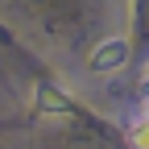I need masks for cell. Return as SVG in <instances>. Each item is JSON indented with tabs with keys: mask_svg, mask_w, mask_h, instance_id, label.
<instances>
[{
	"mask_svg": "<svg viewBox=\"0 0 149 149\" xmlns=\"http://www.w3.org/2000/svg\"><path fill=\"white\" fill-rule=\"evenodd\" d=\"M124 62H128V42H124V37H112V42L95 46V54H91V66H95V70H116Z\"/></svg>",
	"mask_w": 149,
	"mask_h": 149,
	"instance_id": "6da1fadb",
	"label": "cell"
},
{
	"mask_svg": "<svg viewBox=\"0 0 149 149\" xmlns=\"http://www.w3.org/2000/svg\"><path fill=\"white\" fill-rule=\"evenodd\" d=\"M145 100H149V79H145Z\"/></svg>",
	"mask_w": 149,
	"mask_h": 149,
	"instance_id": "3957f363",
	"label": "cell"
},
{
	"mask_svg": "<svg viewBox=\"0 0 149 149\" xmlns=\"http://www.w3.org/2000/svg\"><path fill=\"white\" fill-rule=\"evenodd\" d=\"M133 145H137V149H149V112L133 124Z\"/></svg>",
	"mask_w": 149,
	"mask_h": 149,
	"instance_id": "7a4b0ae2",
	"label": "cell"
}]
</instances>
